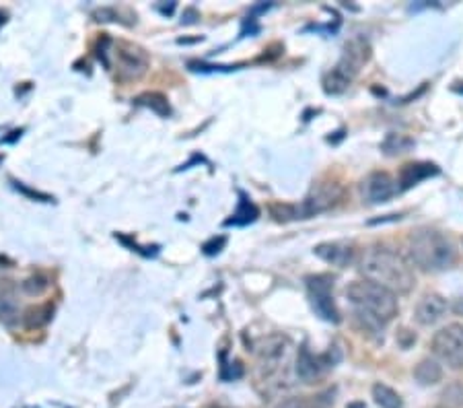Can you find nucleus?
Returning a JSON list of instances; mask_svg holds the SVG:
<instances>
[{"label": "nucleus", "mask_w": 463, "mask_h": 408, "mask_svg": "<svg viewBox=\"0 0 463 408\" xmlns=\"http://www.w3.org/2000/svg\"><path fill=\"white\" fill-rule=\"evenodd\" d=\"M364 279L385 287L392 293H410L414 287V270L408 260L387 248H371L361 260Z\"/></svg>", "instance_id": "1"}, {"label": "nucleus", "mask_w": 463, "mask_h": 408, "mask_svg": "<svg viewBox=\"0 0 463 408\" xmlns=\"http://www.w3.org/2000/svg\"><path fill=\"white\" fill-rule=\"evenodd\" d=\"M346 297L356 308L358 318L371 328H383L398 316V297L373 280H354L346 289Z\"/></svg>", "instance_id": "2"}, {"label": "nucleus", "mask_w": 463, "mask_h": 408, "mask_svg": "<svg viewBox=\"0 0 463 408\" xmlns=\"http://www.w3.org/2000/svg\"><path fill=\"white\" fill-rule=\"evenodd\" d=\"M408 254L410 262L420 270L439 272L451 269L458 258V250L445 233L435 229H418L408 240Z\"/></svg>", "instance_id": "3"}, {"label": "nucleus", "mask_w": 463, "mask_h": 408, "mask_svg": "<svg viewBox=\"0 0 463 408\" xmlns=\"http://www.w3.org/2000/svg\"><path fill=\"white\" fill-rule=\"evenodd\" d=\"M342 198V188L335 184L319 185L301 204H272V214L276 221H297L309 219L313 214H319L338 203Z\"/></svg>", "instance_id": "4"}, {"label": "nucleus", "mask_w": 463, "mask_h": 408, "mask_svg": "<svg viewBox=\"0 0 463 408\" xmlns=\"http://www.w3.org/2000/svg\"><path fill=\"white\" fill-rule=\"evenodd\" d=\"M371 52L364 40H353L346 43L345 56L342 61L335 64V69L324 77V89L326 93H342L350 85V81L356 77V72L361 71V66L369 61Z\"/></svg>", "instance_id": "5"}, {"label": "nucleus", "mask_w": 463, "mask_h": 408, "mask_svg": "<svg viewBox=\"0 0 463 408\" xmlns=\"http://www.w3.org/2000/svg\"><path fill=\"white\" fill-rule=\"evenodd\" d=\"M432 353L451 369H463V326L449 324L432 338Z\"/></svg>", "instance_id": "6"}, {"label": "nucleus", "mask_w": 463, "mask_h": 408, "mask_svg": "<svg viewBox=\"0 0 463 408\" xmlns=\"http://www.w3.org/2000/svg\"><path fill=\"white\" fill-rule=\"evenodd\" d=\"M305 283H307L309 299H311L313 309H316V314L327 322L338 324L340 314L338 309H335L334 295H332L334 277H330V274H316V277L305 279Z\"/></svg>", "instance_id": "7"}, {"label": "nucleus", "mask_w": 463, "mask_h": 408, "mask_svg": "<svg viewBox=\"0 0 463 408\" xmlns=\"http://www.w3.org/2000/svg\"><path fill=\"white\" fill-rule=\"evenodd\" d=\"M363 198L367 200L369 204H379L392 200L400 192L398 180H393L390 174L385 172H375L371 174L367 180L363 182Z\"/></svg>", "instance_id": "8"}, {"label": "nucleus", "mask_w": 463, "mask_h": 408, "mask_svg": "<svg viewBox=\"0 0 463 408\" xmlns=\"http://www.w3.org/2000/svg\"><path fill=\"white\" fill-rule=\"evenodd\" d=\"M114 54L118 72L124 79H138L146 71V54L140 48L132 46V43H118V52H114Z\"/></svg>", "instance_id": "9"}, {"label": "nucleus", "mask_w": 463, "mask_h": 408, "mask_svg": "<svg viewBox=\"0 0 463 408\" xmlns=\"http://www.w3.org/2000/svg\"><path fill=\"white\" fill-rule=\"evenodd\" d=\"M332 363L334 361H330V355H313L307 346H303L297 357V375L303 382L313 384L332 367Z\"/></svg>", "instance_id": "10"}, {"label": "nucleus", "mask_w": 463, "mask_h": 408, "mask_svg": "<svg viewBox=\"0 0 463 408\" xmlns=\"http://www.w3.org/2000/svg\"><path fill=\"white\" fill-rule=\"evenodd\" d=\"M316 254L324 260V262L338 266V269H346V266L354 264L356 260V250L353 243L346 242H327L319 243L316 248Z\"/></svg>", "instance_id": "11"}, {"label": "nucleus", "mask_w": 463, "mask_h": 408, "mask_svg": "<svg viewBox=\"0 0 463 408\" xmlns=\"http://www.w3.org/2000/svg\"><path fill=\"white\" fill-rule=\"evenodd\" d=\"M447 309H449V306H447V301L440 295H424L416 306V322L422 326L437 324L439 320H443Z\"/></svg>", "instance_id": "12"}, {"label": "nucleus", "mask_w": 463, "mask_h": 408, "mask_svg": "<svg viewBox=\"0 0 463 408\" xmlns=\"http://www.w3.org/2000/svg\"><path fill=\"white\" fill-rule=\"evenodd\" d=\"M19 316V299L17 287L13 280L0 279V322L13 324Z\"/></svg>", "instance_id": "13"}, {"label": "nucleus", "mask_w": 463, "mask_h": 408, "mask_svg": "<svg viewBox=\"0 0 463 408\" xmlns=\"http://www.w3.org/2000/svg\"><path fill=\"white\" fill-rule=\"evenodd\" d=\"M437 174H439V167L432 166V163H408V166L402 167L398 185L400 190H408L418 182L427 180V177L437 176Z\"/></svg>", "instance_id": "14"}, {"label": "nucleus", "mask_w": 463, "mask_h": 408, "mask_svg": "<svg viewBox=\"0 0 463 408\" xmlns=\"http://www.w3.org/2000/svg\"><path fill=\"white\" fill-rule=\"evenodd\" d=\"M258 206L251 203V200H248V196L241 195V200H239V206L237 211L233 213V217H231L229 221H225L227 227H241V225H250V223H253L258 219Z\"/></svg>", "instance_id": "15"}, {"label": "nucleus", "mask_w": 463, "mask_h": 408, "mask_svg": "<svg viewBox=\"0 0 463 408\" xmlns=\"http://www.w3.org/2000/svg\"><path fill=\"white\" fill-rule=\"evenodd\" d=\"M414 377L422 385H435L440 382V377H443V369H440L437 361L424 359L418 363V367L414 369Z\"/></svg>", "instance_id": "16"}, {"label": "nucleus", "mask_w": 463, "mask_h": 408, "mask_svg": "<svg viewBox=\"0 0 463 408\" xmlns=\"http://www.w3.org/2000/svg\"><path fill=\"white\" fill-rule=\"evenodd\" d=\"M373 398H375L377 406L381 408H402L400 394L385 384L373 385Z\"/></svg>", "instance_id": "17"}, {"label": "nucleus", "mask_w": 463, "mask_h": 408, "mask_svg": "<svg viewBox=\"0 0 463 408\" xmlns=\"http://www.w3.org/2000/svg\"><path fill=\"white\" fill-rule=\"evenodd\" d=\"M50 316H52V306L35 308L25 316V324L29 328H40V326H43L50 320Z\"/></svg>", "instance_id": "18"}, {"label": "nucleus", "mask_w": 463, "mask_h": 408, "mask_svg": "<svg viewBox=\"0 0 463 408\" xmlns=\"http://www.w3.org/2000/svg\"><path fill=\"white\" fill-rule=\"evenodd\" d=\"M140 103H145V106H148V108H153L156 114H161V116H167L169 114V106H167V101L161 98V95H145V98H140L138 100Z\"/></svg>", "instance_id": "19"}, {"label": "nucleus", "mask_w": 463, "mask_h": 408, "mask_svg": "<svg viewBox=\"0 0 463 408\" xmlns=\"http://www.w3.org/2000/svg\"><path fill=\"white\" fill-rule=\"evenodd\" d=\"M48 287H50V283L43 277H32L27 283H24V289L29 295H42Z\"/></svg>", "instance_id": "20"}, {"label": "nucleus", "mask_w": 463, "mask_h": 408, "mask_svg": "<svg viewBox=\"0 0 463 408\" xmlns=\"http://www.w3.org/2000/svg\"><path fill=\"white\" fill-rule=\"evenodd\" d=\"M225 243H227L225 237H219V240H216V237H213L211 242L204 243L203 250H204L206 256H214V254H219V251L222 250V246H225Z\"/></svg>", "instance_id": "21"}, {"label": "nucleus", "mask_w": 463, "mask_h": 408, "mask_svg": "<svg viewBox=\"0 0 463 408\" xmlns=\"http://www.w3.org/2000/svg\"><path fill=\"white\" fill-rule=\"evenodd\" d=\"M274 408H309V406L303 398H287V400H282L280 404H276Z\"/></svg>", "instance_id": "22"}, {"label": "nucleus", "mask_w": 463, "mask_h": 408, "mask_svg": "<svg viewBox=\"0 0 463 408\" xmlns=\"http://www.w3.org/2000/svg\"><path fill=\"white\" fill-rule=\"evenodd\" d=\"M453 311H455V314H458V316H463V295L459 297V299L458 301H455L453 303V308H451Z\"/></svg>", "instance_id": "23"}, {"label": "nucleus", "mask_w": 463, "mask_h": 408, "mask_svg": "<svg viewBox=\"0 0 463 408\" xmlns=\"http://www.w3.org/2000/svg\"><path fill=\"white\" fill-rule=\"evenodd\" d=\"M437 408H445V406H437Z\"/></svg>", "instance_id": "24"}, {"label": "nucleus", "mask_w": 463, "mask_h": 408, "mask_svg": "<svg viewBox=\"0 0 463 408\" xmlns=\"http://www.w3.org/2000/svg\"><path fill=\"white\" fill-rule=\"evenodd\" d=\"M459 91H463V89H459Z\"/></svg>", "instance_id": "25"}]
</instances>
